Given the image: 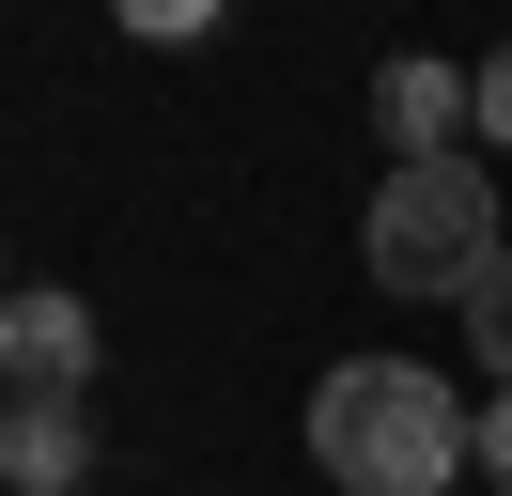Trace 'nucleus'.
I'll return each mask as SVG.
<instances>
[{
  "label": "nucleus",
  "instance_id": "1",
  "mask_svg": "<svg viewBox=\"0 0 512 496\" xmlns=\"http://www.w3.org/2000/svg\"><path fill=\"white\" fill-rule=\"evenodd\" d=\"M311 465L342 496H450L481 465V419L450 403V372H419V357H342L311 388Z\"/></svg>",
  "mask_w": 512,
  "mask_h": 496
},
{
  "label": "nucleus",
  "instance_id": "2",
  "mask_svg": "<svg viewBox=\"0 0 512 496\" xmlns=\"http://www.w3.org/2000/svg\"><path fill=\"white\" fill-rule=\"evenodd\" d=\"M497 264H512V233H497L481 155H435V171H388L373 186V279H388V295H466L481 310Z\"/></svg>",
  "mask_w": 512,
  "mask_h": 496
},
{
  "label": "nucleus",
  "instance_id": "3",
  "mask_svg": "<svg viewBox=\"0 0 512 496\" xmlns=\"http://www.w3.org/2000/svg\"><path fill=\"white\" fill-rule=\"evenodd\" d=\"M0 372H16V403H94V310L63 279H32L0 310Z\"/></svg>",
  "mask_w": 512,
  "mask_h": 496
},
{
  "label": "nucleus",
  "instance_id": "4",
  "mask_svg": "<svg viewBox=\"0 0 512 496\" xmlns=\"http://www.w3.org/2000/svg\"><path fill=\"white\" fill-rule=\"evenodd\" d=\"M373 124H388V171H435V155H466V124H481V78H450V62H388L373 78Z\"/></svg>",
  "mask_w": 512,
  "mask_h": 496
},
{
  "label": "nucleus",
  "instance_id": "5",
  "mask_svg": "<svg viewBox=\"0 0 512 496\" xmlns=\"http://www.w3.org/2000/svg\"><path fill=\"white\" fill-rule=\"evenodd\" d=\"M0 481L16 496H78L94 481V403H16L0 419Z\"/></svg>",
  "mask_w": 512,
  "mask_h": 496
},
{
  "label": "nucleus",
  "instance_id": "6",
  "mask_svg": "<svg viewBox=\"0 0 512 496\" xmlns=\"http://www.w3.org/2000/svg\"><path fill=\"white\" fill-rule=\"evenodd\" d=\"M466 326H481V357H497V372H512V264H497V279H481V310H466Z\"/></svg>",
  "mask_w": 512,
  "mask_h": 496
},
{
  "label": "nucleus",
  "instance_id": "7",
  "mask_svg": "<svg viewBox=\"0 0 512 496\" xmlns=\"http://www.w3.org/2000/svg\"><path fill=\"white\" fill-rule=\"evenodd\" d=\"M481 481H497V496H512V388H497V403H481Z\"/></svg>",
  "mask_w": 512,
  "mask_h": 496
},
{
  "label": "nucleus",
  "instance_id": "8",
  "mask_svg": "<svg viewBox=\"0 0 512 496\" xmlns=\"http://www.w3.org/2000/svg\"><path fill=\"white\" fill-rule=\"evenodd\" d=\"M481 140H512V47L481 62Z\"/></svg>",
  "mask_w": 512,
  "mask_h": 496
}]
</instances>
